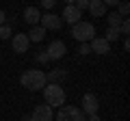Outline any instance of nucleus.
<instances>
[{"label":"nucleus","instance_id":"5","mask_svg":"<svg viewBox=\"0 0 130 121\" xmlns=\"http://www.w3.org/2000/svg\"><path fill=\"white\" fill-rule=\"evenodd\" d=\"M39 22H41V28L43 30H59L61 26H63V19H61V15L56 13H43L41 17H39Z\"/></svg>","mask_w":130,"mask_h":121},{"label":"nucleus","instance_id":"26","mask_svg":"<svg viewBox=\"0 0 130 121\" xmlns=\"http://www.w3.org/2000/svg\"><path fill=\"white\" fill-rule=\"evenodd\" d=\"M85 121H100V117H98V115H93V117H89V119H85Z\"/></svg>","mask_w":130,"mask_h":121},{"label":"nucleus","instance_id":"6","mask_svg":"<svg viewBox=\"0 0 130 121\" xmlns=\"http://www.w3.org/2000/svg\"><path fill=\"white\" fill-rule=\"evenodd\" d=\"M83 115H89V117H93V115H98V110H100V102H98V97L93 93H85L83 95Z\"/></svg>","mask_w":130,"mask_h":121},{"label":"nucleus","instance_id":"7","mask_svg":"<svg viewBox=\"0 0 130 121\" xmlns=\"http://www.w3.org/2000/svg\"><path fill=\"white\" fill-rule=\"evenodd\" d=\"M65 52H67V46H65L61 39H54V41L48 46L46 54H48V58H50V61H61L65 56Z\"/></svg>","mask_w":130,"mask_h":121},{"label":"nucleus","instance_id":"21","mask_svg":"<svg viewBox=\"0 0 130 121\" xmlns=\"http://www.w3.org/2000/svg\"><path fill=\"white\" fill-rule=\"evenodd\" d=\"M72 5H74L78 11H83V9H89V0H76V2H72Z\"/></svg>","mask_w":130,"mask_h":121},{"label":"nucleus","instance_id":"2","mask_svg":"<svg viewBox=\"0 0 130 121\" xmlns=\"http://www.w3.org/2000/svg\"><path fill=\"white\" fill-rule=\"evenodd\" d=\"M43 91V99L50 108H61L65 106V89L61 84H48L41 89Z\"/></svg>","mask_w":130,"mask_h":121},{"label":"nucleus","instance_id":"25","mask_svg":"<svg viewBox=\"0 0 130 121\" xmlns=\"http://www.w3.org/2000/svg\"><path fill=\"white\" fill-rule=\"evenodd\" d=\"M5 19H7V13L2 9H0V26H2V24H5Z\"/></svg>","mask_w":130,"mask_h":121},{"label":"nucleus","instance_id":"9","mask_svg":"<svg viewBox=\"0 0 130 121\" xmlns=\"http://www.w3.org/2000/svg\"><path fill=\"white\" fill-rule=\"evenodd\" d=\"M63 17H65V22H67V24H72V26H74V24L80 22L83 11H78L74 5H72V2H67V5L63 7V15H61V19H63Z\"/></svg>","mask_w":130,"mask_h":121},{"label":"nucleus","instance_id":"1","mask_svg":"<svg viewBox=\"0 0 130 121\" xmlns=\"http://www.w3.org/2000/svg\"><path fill=\"white\" fill-rule=\"evenodd\" d=\"M20 82L28 91H41L46 87V74L41 69H26L22 74V78H20Z\"/></svg>","mask_w":130,"mask_h":121},{"label":"nucleus","instance_id":"22","mask_svg":"<svg viewBox=\"0 0 130 121\" xmlns=\"http://www.w3.org/2000/svg\"><path fill=\"white\" fill-rule=\"evenodd\" d=\"M54 5H56L54 0H41V7H43V9H46V11H50V9H52V7H54Z\"/></svg>","mask_w":130,"mask_h":121},{"label":"nucleus","instance_id":"24","mask_svg":"<svg viewBox=\"0 0 130 121\" xmlns=\"http://www.w3.org/2000/svg\"><path fill=\"white\" fill-rule=\"evenodd\" d=\"M37 61H39V63H48V61H50V58H48V54H46V50H43L41 54H37Z\"/></svg>","mask_w":130,"mask_h":121},{"label":"nucleus","instance_id":"8","mask_svg":"<svg viewBox=\"0 0 130 121\" xmlns=\"http://www.w3.org/2000/svg\"><path fill=\"white\" fill-rule=\"evenodd\" d=\"M52 119H54V115H52V108L48 106V104L35 106V110H32V115H30V121H52Z\"/></svg>","mask_w":130,"mask_h":121},{"label":"nucleus","instance_id":"17","mask_svg":"<svg viewBox=\"0 0 130 121\" xmlns=\"http://www.w3.org/2000/svg\"><path fill=\"white\" fill-rule=\"evenodd\" d=\"M117 37H119V30H117V28H106V33H104V41H117Z\"/></svg>","mask_w":130,"mask_h":121},{"label":"nucleus","instance_id":"10","mask_svg":"<svg viewBox=\"0 0 130 121\" xmlns=\"http://www.w3.org/2000/svg\"><path fill=\"white\" fill-rule=\"evenodd\" d=\"M11 46H13V52L24 54V52H28V48H30V41H28L26 33H18V35H13V41H11Z\"/></svg>","mask_w":130,"mask_h":121},{"label":"nucleus","instance_id":"23","mask_svg":"<svg viewBox=\"0 0 130 121\" xmlns=\"http://www.w3.org/2000/svg\"><path fill=\"white\" fill-rule=\"evenodd\" d=\"M78 52H80V54H89V52H91L89 43H80V46H78Z\"/></svg>","mask_w":130,"mask_h":121},{"label":"nucleus","instance_id":"16","mask_svg":"<svg viewBox=\"0 0 130 121\" xmlns=\"http://www.w3.org/2000/svg\"><path fill=\"white\" fill-rule=\"evenodd\" d=\"M106 19H108V28H117V30H119V26H121V19H124V17H119L117 13H111Z\"/></svg>","mask_w":130,"mask_h":121},{"label":"nucleus","instance_id":"12","mask_svg":"<svg viewBox=\"0 0 130 121\" xmlns=\"http://www.w3.org/2000/svg\"><path fill=\"white\" fill-rule=\"evenodd\" d=\"M89 11H91L93 17H104V13H106V7H104L102 0H89Z\"/></svg>","mask_w":130,"mask_h":121},{"label":"nucleus","instance_id":"20","mask_svg":"<svg viewBox=\"0 0 130 121\" xmlns=\"http://www.w3.org/2000/svg\"><path fill=\"white\" fill-rule=\"evenodd\" d=\"M130 33V22L128 19H121V26H119V35H128Z\"/></svg>","mask_w":130,"mask_h":121},{"label":"nucleus","instance_id":"3","mask_svg":"<svg viewBox=\"0 0 130 121\" xmlns=\"http://www.w3.org/2000/svg\"><path fill=\"white\" fill-rule=\"evenodd\" d=\"M72 37L80 43H89L95 37V28H93L91 22H78V24L72 26Z\"/></svg>","mask_w":130,"mask_h":121},{"label":"nucleus","instance_id":"14","mask_svg":"<svg viewBox=\"0 0 130 121\" xmlns=\"http://www.w3.org/2000/svg\"><path fill=\"white\" fill-rule=\"evenodd\" d=\"M39 17H41V13H39L37 7H28V9L24 11V19H26L30 26H35V24L39 22Z\"/></svg>","mask_w":130,"mask_h":121},{"label":"nucleus","instance_id":"4","mask_svg":"<svg viewBox=\"0 0 130 121\" xmlns=\"http://www.w3.org/2000/svg\"><path fill=\"white\" fill-rule=\"evenodd\" d=\"M56 121H85V115L78 106H61L56 112Z\"/></svg>","mask_w":130,"mask_h":121},{"label":"nucleus","instance_id":"15","mask_svg":"<svg viewBox=\"0 0 130 121\" xmlns=\"http://www.w3.org/2000/svg\"><path fill=\"white\" fill-rule=\"evenodd\" d=\"M26 37H28V41L39 43V41H43V37H46V30H43L41 26H32V28H30V33H28Z\"/></svg>","mask_w":130,"mask_h":121},{"label":"nucleus","instance_id":"19","mask_svg":"<svg viewBox=\"0 0 130 121\" xmlns=\"http://www.w3.org/2000/svg\"><path fill=\"white\" fill-rule=\"evenodd\" d=\"M11 37V26L9 24H2L0 26V39H9Z\"/></svg>","mask_w":130,"mask_h":121},{"label":"nucleus","instance_id":"18","mask_svg":"<svg viewBox=\"0 0 130 121\" xmlns=\"http://www.w3.org/2000/svg\"><path fill=\"white\" fill-rule=\"evenodd\" d=\"M117 15H119V17H124L126 19V15L130 13V5L128 2H119V5H117V11H115Z\"/></svg>","mask_w":130,"mask_h":121},{"label":"nucleus","instance_id":"11","mask_svg":"<svg viewBox=\"0 0 130 121\" xmlns=\"http://www.w3.org/2000/svg\"><path fill=\"white\" fill-rule=\"evenodd\" d=\"M89 48H91V52H95V54H108V52H111V43L104 41L102 37H93L91 41H89Z\"/></svg>","mask_w":130,"mask_h":121},{"label":"nucleus","instance_id":"13","mask_svg":"<svg viewBox=\"0 0 130 121\" xmlns=\"http://www.w3.org/2000/svg\"><path fill=\"white\" fill-rule=\"evenodd\" d=\"M67 78V71L65 69H54V71H50V74L46 76V84H59L61 80H65Z\"/></svg>","mask_w":130,"mask_h":121}]
</instances>
